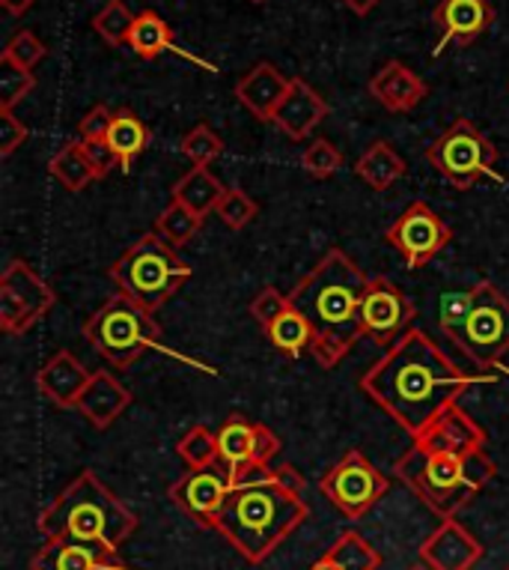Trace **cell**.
Masks as SVG:
<instances>
[{
  "label": "cell",
  "instance_id": "obj_1",
  "mask_svg": "<svg viewBox=\"0 0 509 570\" xmlns=\"http://www.w3.org/2000/svg\"><path fill=\"white\" fill-rule=\"evenodd\" d=\"M489 380L453 365L427 332L411 328L363 374L361 389L417 440L441 412L456 406L462 392Z\"/></svg>",
  "mask_w": 509,
  "mask_h": 570
},
{
  "label": "cell",
  "instance_id": "obj_2",
  "mask_svg": "<svg viewBox=\"0 0 509 570\" xmlns=\"http://www.w3.org/2000/svg\"><path fill=\"white\" fill-rule=\"evenodd\" d=\"M367 284L370 278L361 266L343 248H331L289 293L292 308L313 328L310 353L322 367L340 365L363 335L361 299Z\"/></svg>",
  "mask_w": 509,
  "mask_h": 570
},
{
  "label": "cell",
  "instance_id": "obj_3",
  "mask_svg": "<svg viewBox=\"0 0 509 570\" xmlns=\"http://www.w3.org/2000/svg\"><path fill=\"white\" fill-rule=\"evenodd\" d=\"M305 487V475L289 463L271 469V475L257 484L232 487L214 529L236 547L241 559L260 564L310 517Z\"/></svg>",
  "mask_w": 509,
  "mask_h": 570
},
{
  "label": "cell",
  "instance_id": "obj_4",
  "mask_svg": "<svg viewBox=\"0 0 509 570\" xmlns=\"http://www.w3.org/2000/svg\"><path fill=\"white\" fill-rule=\"evenodd\" d=\"M37 529L46 541L87 543L108 556H117V550L138 529V514L102 484L93 469H83L39 514Z\"/></svg>",
  "mask_w": 509,
  "mask_h": 570
},
{
  "label": "cell",
  "instance_id": "obj_5",
  "mask_svg": "<svg viewBox=\"0 0 509 570\" xmlns=\"http://www.w3.org/2000/svg\"><path fill=\"white\" fill-rule=\"evenodd\" d=\"M108 275H111L117 293L156 314L161 305L177 296L179 287L194 272L179 257L173 245H167L158 234H143L111 263Z\"/></svg>",
  "mask_w": 509,
  "mask_h": 570
},
{
  "label": "cell",
  "instance_id": "obj_6",
  "mask_svg": "<svg viewBox=\"0 0 509 570\" xmlns=\"http://www.w3.org/2000/svg\"><path fill=\"white\" fill-rule=\"evenodd\" d=\"M83 337L96 353L108 358V365L129 371L140 355L161 346V326L152 317V311L140 308L138 302L117 293L87 317Z\"/></svg>",
  "mask_w": 509,
  "mask_h": 570
},
{
  "label": "cell",
  "instance_id": "obj_7",
  "mask_svg": "<svg viewBox=\"0 0 509 570\" xmlns=\"http://www.w3.org/2000/svg\"><path fill=\"white\" fill-rule=\"evenodd\" d=\"M393 475L406 481L417 499L441 520L459 514L477 495L465 478V454L429 451L417 442L393 463Z\"/></svg>",
  "mask_w": 509,
  "mask_h": 570
},
{
  "label": "cell",
  "instance_id": "obj_8",
  "mask_svg": "<svg viewBox=\"0 0 509 570\" xmlns=\"http://www.w3.org/2000/svg\"><path fill=\"white\" fill-rule=\"evenodd\" d=\"M427 159L456 188H471L486 177L498 179V150L471 120H456L445 135H438L427 147Z\"/></svg>",
  "mask_w": 509,
  "mask_h": 570
},
{
  "label": "cell",
  "instance_id": "obj_9",
  "mask_svg": "<svg viewBox=\"0 0 509 570\" xmlns=\"http://www.w3.org/2000/svg\"><path fill=\"white\" fill-rule=\"evenodd\" d=\"M453 341L480 367L498 365L509 353V299L491 281H480L471 287V311Z\"/></svg>",
  "mask_w": 509,
  "mask_h": 570
},
{
  "label": "cell",
  "instance_id": "obj_10",
  "mask_svg": "<svg viewBox=\"0 0 509 570\" xmlns=\"http://www.w3.org/2000/svg\"><path fill=\"white\" fill-rule=\"evenodd\" d=\"M322 493L337 511L349 520H361L388 493L390 481L372 466L363 451H349L340 463H333L322 478Z\"/></svg>",
  "mask_w": 509,
  "mask_h": 570
},
{
  "label": "cell",
  "instance_id": "obj_11",
  "mask_svg": "<svg viewBox=\"0 0 509 570\" xmlns=\"http://www.w3.org/2000/svg\"><path fill=\"white\" fill-rule=\"evenodd\" d=\"M54 291L30 269V263L12 261L0 275V328L7 335H24L54 308Z\"/></svg>",
  "mask_w": 509,
  "mask_h": 570
},
{
  "label": "cell",
  "instance_id": "obj_12",
  "mask_svg": "<svg viewBox=\"0 0 509 570\" xmlns=\"http://www.w3.org/2000/svg\"><path fill=\"white\" fill-rule=\"evenodd\" d=\"M385 239H388V245L397 248L408 269H423L429 261H436L438 254L450 245L453 230L447 227L445 218L438 216L432 206L423 204V200H415L385 230Z\"/></svg>",
  "mask_w": 509,
  "mask_h": 570
},
{
  "label": "cell",
  "instance_id": "obj_13",
  "mask_svg": "<svg viewBox=\"0 0 509 570\" xmlns=\"http://www.w3.org/2000/svg\"><path fill=\"white\" fill-rule=\"evenodd\" d=\"M417 320L415 305L406 299V293L399 291L390 278H370L361 299V323L363 335L372 344L393 346L399 337L411 332V323Z\"/></svg>",
  "mask_w": 509,
  "mask_h": 570
},
{
  "label": "cell",
  "instance_id": "obj_14",
  "mask_svg": "<svg viewBox=\"0 0 509 570\" xmlns=\"http://www.w3.org/2000/svg\"><path fill=\"white\" fill-rule=\"evenodd\" d=\"M232 493V481L227 475V469H200V472H188L186 478H179L177 484L170 487V499L186 511L191 520H197L206 529H214L221 508L227 505V499Z\"/></svg>",
  "mask_w": 509,
  "mask_h": 570
},
{
  "label": "cell",
  "instance_id": "obj_15",
  "mask_svg": "<svg viewBox=\"0 0 509 570\" xmlns=\"http://www.w3.org/2000/svg\"><path fill=\"white\" fill-rule=\"evenodd\" d=\"M482 556V543L456 517L445 520L420 543V561L432 570H471Z\"/></svg>",
  "mask_w": 509,
  "mask_h": 570
},
{
  "label": "cell",
  "instance_id": "obj_16",
  "mask_svg": "<svg viewBox=\"0 0 509 570\" xmlns=\"http://www.w3.org/2000/svg\"><path fill=\"white\" fill-rule=\"evenodd\" d=\"M432 21L441 30L436 55H441L450 42L471 46L486 30L495 24V7L491 0H441L432 10Z\"/></svg>",
  "mask_w": 509,
  "mask_h": 570
},
{
  "label": "cell",
  "instance_id": "obj_17",
  "mask_svg": "<svg viewBox=\"0 0 509 570\" xmlns=\"http://www.w3.org/2000/svg\"><path fill=\"white\" fill-rule=\"evenodd\" d=\"M90 380L93 374L78 362V355H72L69 350H57L46 365L39 367L37 389L57 410H74Z\"/></svg>",
  "mask_w": 509,
  "mask_h": 570
},
{
  "label": "cell",
  "instance_id": "obj_18",
  "mask_svg": "<svg viewBox=\"0 0 509 570\" xmlns=\"http://www.w3.org/2000/svg\"><path fill=\"white\" fill-rule=\"evenodd\" d=\"M289 87H292V78H287L275 63H257L250 72L236 81L232 94L244 108H248L257 120L271 122L275 111L280 108V102L287 99Z\"/></svg>",
  "mask_w": 509,
  "mask_h": 570
},
{
  "label": "cell",
  "instance_id": "obj_19",
  "mask_svg": "<svg viewBox=\"0 0 509 570\" xmlns=\"http://www.w3.org/2000/svg\"><path fill=\"white\" fill-rule=\"evenodd\" d=\"M328 111H331L328 102L316 94L313 87L307 85L305 78H292V87H289L287 99L280 102V108L275 111L271 122H275L289 140H307L310 138V131L328 117Z\"/></svg>",
  "mask_w": 509,
  "mask_h": 570
},
{
  "label": "cell",
  "instance_id": "obj_20",
  "mask_svg": "<svg viewBox=\"0 0 509 570\" xmlns=\"http://www.w3.org/2000/svg\"><path fill=\"white\" fill-rule=\"evenodd\" d=\"M370 96L390 114H408L427 99V81L406 63L388 60L370 78Z\"/></svg>",
  "mask_w": 509,
  "mask_h": 570
},
{
  "label": "cell",
  "instance_id": "obj_21",
  "mask_svg": "<svg viewBox=\"0 0 509 570\" xmlns=\"http://www.w3.org/2000/svg\"><path fill=\"white\" fill-rule=\"evenodd\" d=\"M417 445L429 451H453V454H468V451L486 449V431L482 424L468 415L462 406H450L441 412L427 428L423 436H417Z\"/></svg>",
  "mask_w": 509,
  "mask_h": 570
},
{
  "label": "cell",
  "instance_id": "obj_22",
  "mask_svg": "<svg viewBox=\"0 0 509 570\" xmlns=\"http://www.w3.org/2000/svg\"><path fill=\"white\" fill-rule=\"evenodd\" d=\"M131 406V392L111 374V371H96L90 385L83 389L81 401L74 410L93 424L96 431H108L113 421Z\"/></svg>",
  "mask_w": 509,
  "mask_h": 570
},
{
  "label": "cell",
  "instance_id": "obj_23",
  "mask_svg": "<svg viewBox=\"0 0 509 570\" xmlns=\"http://www.w3.org/2000/svg\"><path fill=\"white\" fill-rule=\"evenodd\" d=\"M30 570H122L117 556L74 541H46L33 552Z\"/></svg>",
  "mask_w": 509,
  "mask_h": 570
},
{
  "label": "cell",
  "instance_id": "obj_24",
  "mask_svg": "<svg viewBox=\"0 0 509 570\" xmlns=\"http://www.w3.org/2000/svg\"><path fill=\"white\" fill-rule=\"evenodd\" d=\"M355 177H361L372 191H388L406 177V161L388 140H372L361 159L355 161Z\"/></svg>",
  "mask_w": 509,
  "mask_h": 570
},
{
  "label": "cell",
  "instance_id": "obj_25",
  "mask_svg": "<svg viewBox=\"0 0 509 570\" xmlns=\"http://www.w3.org/2000/svg\"><path fill=\"white\" fill-rule=\"evenodd\" d=\"M223 191H227V186H223L221 179L214 177L212 170L191 168L186 177L179 179L177 186H173V200L186 206V209H191L194 216L206 218L209 213L218 209Z\"/></svg>",
  "mask_w": 509,
  "mask_h": 570
},
{
  "label": "cell",
  "instance_id": "obj_26",
  "mask_svg": "<svg viewBox=\"0 0 509 570\" xmlns=\"http://www.w3.org/2000/svg\"><path fill=\"white\" fill-rule=\"evenodd\" d=\"M253 431H257V424L241 419V415H230L214 431V436H218V454H221L227 475H236L241 466L250 463V458H253Z\"/></svg>",
  "mask_w": 509,
  "mask_h": 570
},
{
  "label": "cell",
  "instance_id": "obj_27",
  "mask_svg": "<svg viewBox=\"0 0 509 570\" xmlns=\"http://www.w3.org/2000/svg\"><path fill=\"white\" fill-rule=\"evenodd\" d=\"M104 140H108L111 150L117 153L120 168L129 174L134 159L149 147V129L143 126V120H140L138 114L129 111V108H120V111L113 114L111 131H108V138Z\"/></svg>",
  "mask_w": 509,
  "mask_h": 570
},
{
  "label": "cell",
  "instance_id": "obj_28",
  "mask_svg": "<svg viewBox=\"0 0 509 570\" xmlns=\"http://www.w3.org/2000/svg\"><path fill=\"white\" fill-rule=\"evenodd\" d=\"M48 170H51V177L60 183L63 188H69V191H83V188L90 186L96 177L93 165L87 161V156H83V147H81V138L78 140H69L63 150L57 153L54 159H51V165H48Z\"/></svg>",
  "mask_w": 509,
  "mask_h": 570
},
{
  "label": "cell",
  "instance_id": "obj_29",
  "mask_svg": "<svg viewBox=\"0 0 509 570\" xmlns=\"http://www.w3.org/2000/svg\"><path fill=\"white\" fill-rule=\"evenodd\" d=\"M173 46V30L158 12L143 10L134 21L129 37V48L143 60H156L158 55H164L167 48Z\"/></svg>",
  "mask_w": 509,
  "mask_h": 570
},
{
  "label": "cell",
  "instance_id": "obj_30",
  "mask_svg": "<svg viewBox=\"0 0 509 570\" xmlns=\"http://www.w3.org/2000/svg\"><path fill=\"white\" fill-rule=\"evenodd\" d=\"M289 305H292V302H289ZM266 335H269V341L278 346L280 353L292 355V358L305 355L307 350H313V328H310V323H307L296 308H289L283 317L275 320V323L266 328Z\"/></svg>",
  "mask_w": 509,
  "mask_h": 570
},
{
  "label": "cell",
  "instance_id": "obj_31",
  "mask_svg": "<svg viewBox=\"0 0 509 570\" xmlns=\"http://www.w3.org/2000/svg\"><path fill=\"white\" fill-rule=\"evenodd\" d=\"M203 227V218L194 216L191 209H186L182 204H167L156 218V227H152V234H158L164 239L167 245H173V248H182L197 236V230Z\"/></svg>",
  "mask_w": 509,
  "mask_h": 570
},
{
  "label": "cell",
  "instance_id": "obj_32",
  "mask_svg": "<svg viewBox=\"0 0 509 570\" xmlns=\"http://www.w3.org/2000/svg\"><path fill=\"white\" fill-rule=\"evenodd\" d=\"M325 556H328V559H331L340 570H379L381 568L379 550H372V543L363 541L358 532L340 534Z\"/></svg>",
  "mask_w": 509,
  "mask_h": 570
},
{
  "label": "cell",
  "instance_id": "obj_33",
  "mask_svg": "<svg viewBox=\"0 0 509 570\" xmlns=\"http://www.w3.org/2000/svg\"><path fill=\"white\" fill-rule=\"evenodd\" d=\"M179 460L186 463L188 472H200V469H212L221 454H218V436L203 424H194L191 431L177 442Z\"/></svg>",
  "mask_w": 509,
  "mask_h": 570
},
{
  "label": "cell",
  "instance_id": "obj_34",
  "mask_svg": "<svg viewBox=\"0 0 509 570\" xmlns=\"http://www.w3.org/2000/svg\"><path fill=\"white\" fill-rule=\"evenodd\" d=\"M134 21H138V16L122 3V0H108L102 10L96 12L93 19V30L99 33V37L108 42V46H129V37H131V28H134Z\"/></svg>",
  "mask_w": 509,
  "mask_h": 570
},
{
  "label": "cell",
  "instance_id": "obj_35",
  "mask_svg": "<svg viewBox=\"0 0 509 570\" xmlns=\"http://www.w3.org/2000/svg\"><path fill=\"white\" fill-rule=\"evenodd\" d=\"M223 153V140L218 131H212L206 122L194 126L182 138V156H186L194 168H209L218 156Z\"/></svg>",
  "mask_w": 509,
  "mask_h": 570
},
{
  "label": "cell",
  "instance_id": "obj_36",
  "mask_svg": "<svg viewBox=\"0 0 509 570\" xmlns=\"http://www.w3.org/2000/svg\"><path fill=\"white\" fill-rule=\"evenodd\" d=\"M33 87H37L33 72L0 57V111H12Z\"/></svg>",
  "mask_w": 509,
  "mask_h": 570
},
{
  "label": "cell",
  "instance_id": "obj_37",
  "mask_svg": "<svg viewBox=\"0 0 509 570\" xmlns=\"http://www.w3.org/2000/svg\"><path fill=\"white\" fill-rule=\"evenodd\" d=\"M301 168H305L307 177L328 179L343 168V153L337 150L328 138H316L310 140V147L301 156Z\"/></svg>",
  "mask_w": 509,
  "mask_h": 570
},
{
  "label": "cell",
  "instance_id": "obj_38",
  "mask_svg": "<svg viewBox=\"0 0 509 570\" xmlns=\"http://www.w3.org/2000/svg\"><path fill=\"white\" fill-rule=\"evenodd\" d=\"M214 216L221 218L230 230H244V227L257 218V204H253V197H250L248 191H241V188H227L221 197V204L214 209Z\"/></svg>",
  "mask_w": 509,
  "mask_h": 570
},
{
  "label": "cell",
  "instance_id": "obj_39",
  "mask_svg": "<svg viewBox=\"0 0 509 570\" xmlns=\"http://www.w3.org/2000/svg\"><path fill=\"white\" fill-rule=\"evenodd\" d=\"M46 55H48L46 42H42L33 30H19V33L7 42V48L0 51L3 60H10V63L28 69V72H33V66L42 63Z\"/></svg>",
  "mask_w": 509,
  "mask_h": 570
},
{
  "label": "cell",
  "instance_id": "obj_40",
  "mask_svg": "<svg viewBox=\"0 0 509 570\" xmlns=\"http://www.w3.org/2000/svg\"><path fill=\"white\" fill-rule=\"evenodd\" d=\"M289 308H292V305H289V296H283L278 287H262L260 296L250 302V317L257 320L262 326V332H266V328H269L275 320L283 317Z\"/></svg>",
  "mask_w": 509,
  "mask_h": 570
},
{
  "label": "cell",
  "instance_id": "obj_41",
  "mask_svg": "<svg viewBox=\"0 0 509 570\" xmlns=\"http://www.w3.org/2000/svg\"><path fill=\"white\" fill-rule=\"evenodd\" d=\"M468 311H471V291L445 293V299H441V328H445L447 337L456 335V328L462 326Z\"/></svg>",
  "mask_w": 509,
  "mask_h": 570
},
{
  "label": "cell",
  "instance_id": "obj_42",
  "mask_svg": "<svg viewBox=\"0 0 509 570\" xmlns=\"http://www.w3.org/2000/svg\"><path fill=\"white\" fill-rule=\"evenodd\" d=\"M113 114L108 105H96L90 111L83 114L81 126H78V135L81 140H104L108 138V131H111V122H113Z\"/></svg>",
  "mask_w": 509,
  "mask_h": 570
},
{
  "label": "cell",
  "instance_id": "obj_43",
  "mask_svg": "<svg viewBox=\"0 0 509 570\" xmlns=\"http://www.w3.org/2000/svg\"><path fill=\"white\" fill-rule=\"evenodd\" d=\"M81 147H83V156H87V161L93 165L96 177L99 179L108 177L113 168H120V159H117V153L111 150V144H108V140H81Z\"/></svg>",
  "mask_w": 509,
  "mask_h": 570
},
{
  "label": "cell",
  "instance_id": "obj_44",
  "mask_svg": "<svg viewBox=\"0 0 509 570\" xmlns=\"http://www.w3.org/2000/svg\"><path fill=\"white\" fill-rule=\"evenodd\" d=\"M28 126L12 111H0V156H12L28 140Z\"/></svg>",
  "mask_w": 509,
  "mask_h": 570
},
{
  "label": "cell",
  "instance_id": "obj_45",
  "mask_svg": "<svg viewBox=\"0 0 509 570\" xmlns=\"http://www.w3.org/2000/svg\"><path fill=\"white\" fill-rule=\"evenodd\" d=\"M280 454V440L278 433L271 431V428H266V424H257V431H253V458H250V463L253 466H266L269 469V463Z\"/></svg>",
  "mask_w": 509,
  "mask_h": 570
},
{
  "label": "cell",
  "instance_id": "obj_46",
  "mask_svg": "<svg viewBox=\"0 0 509 570\" xmlns=\"http://www.w3.org/2000/svg\"><path fill=\"white\" fill-rule=\"evenodd\" d=\"M340 3H343L349 12H355V16H361L363 19V16H370V12L379 7L381 0H340Z\"/></svg>",
  "mask_w": 509,
  "mask_h": 570
},
{
  "label": "cell",
  "instance_id": "obj_47",
  "mask_svg": "<svg viewBox=\"0 0 509 570\" xmlns=\"http://www.w3.org/2000/svg\"><path fill=\"white\" fill-rule=\"evenodd\" d=\"M0 3H3V10L10 12V16L21 19L24 12L33 10V3H37V0H0Z\"/></svg>",
  "mask_w": 509,
  "mask_h": 570
},
{
  "label": "cell",
  "instance_id": "obj_48",
  "mask_svg": "<svg viewBox=\"0 0 509 570\" xmlns=\"http://www.w3.org/2000/svg\"><path fill=\"white\" fill-rule=\"evenodd\" d=\"M310 570H340V568H337V564H333V561L328 559V556H322V559L316 561V564Z\"/></svg>",
  "mask_w": 509,
  "mask_h": 570
},
{
  "label": "cell",
  "instance_id": "obj_49",
  "mask_svg": "<svg viewBox=\"0 0 509 570\" xmlns=\"http://www.w3.org/2000/svg\"><path fill=\"white\" fill-rule=\"evenodd\" d=\"M408 570H432V568H427V564L420 561V564H415V568H408Z\"/></svg>",
  "mask_w": 509,
  "mask_h": 570
},
{
  "label": "cell",
  "instance_id": "obj_50",
  "mask_svg": "<svg viewBox=\"0 0 509 570\" xmlns=\"http://www.w3.org/2000/svg\"><path fill=\"white\" fill-rule=\"evenodd\" d=\"M250 3H266V0H250Z\"/></svg>",
  "mask_w": 509,
  "mask_h": 570
},
{
  "label": "cell",
  "instance_id": "obj_51",
  "mask_svg": "<svg viewBox=\"0 0 509 570\" xmlns=\"http://www.w3.org/2000/svg\"><path fill=\"white\" fill-rule=\"evenodd\" d=\"M503 570H509V564H507V568H503Z\"/></svg>",
  "mask_w": 509,
  "mask_h": 570
}]
</instances>
